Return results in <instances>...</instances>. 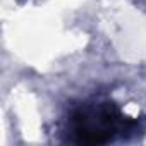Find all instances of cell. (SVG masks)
I'll return each instance as SVG.
<instances>
[{
	"instance_id": "cell-1",
	"label": "cell",
	"mask_w": 146,
	"mask_h": 146,
	"mask_svg": "<svg viewBox=\"0 0 146 146\" xmlns=\"http://www.w3.org/2000/svg\"><path fill=\"white\" fill-rule=\"evenodd\" d=\"M136 120L112 100H88L78 105L65 120V132L74 143H108L132 132Z\"/></svg>"
}]
</instances>
